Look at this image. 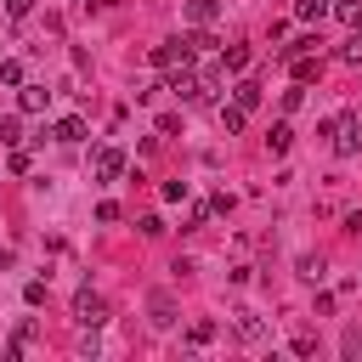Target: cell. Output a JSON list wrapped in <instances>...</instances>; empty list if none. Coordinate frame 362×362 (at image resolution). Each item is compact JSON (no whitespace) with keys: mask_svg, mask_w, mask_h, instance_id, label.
<instances>
[{"mask_svg":"<svg viewBox=\"0 0 362 362\" xmlns=\"http://www.w3.org/2000/svg\"><path fill=\"white\" fill-rule=\"evenodd\" d=\"M328 136H334V153H339V158H351V153L362 147V124H356V113H339V119L328 124Z\"/></svg>","mask_w":362,"mask_h":362,"instance_id":"obj_1","label":"cell"},{"mask_svg":"<svg viewBox=\"0 0 362 362\" xmlns=\"http://www.w3.org/2000/svg\"><path fill=\"white\" fill-rule=\"evenodd\" d=\"M74 322H79V328H102V322H107V300L90 294V288H79V294H74Z\"/></svg>","mask_w":362,"mask_h":362,"instance_id":"obj_2","label":"cell"},{"mask_svg":"<svg viewBox=\"0 0 362 362\" xmlns=\"http://www.w3.org/2000/svg\"><path fill=\"white\" fill-rule=\"evenodd\" d=\"M153 62L164 74H175V68H192V51H187V40H170V45H153Z\"/></svg>","mask_w":362,"mask_h":362,"instance_id":"obj_3","label":"cell"},{"mask_svg":"<svg viewBox=\"0 0 362 362\" xmlns=\"http://www.w3.org/2000/svg\"><path fill=\"white\" fill-rule=\"evenodd\" d=\"M90 164H96V181H119V175H124V153H119V147H96Z\"/></svg>","mask_w":362,"mask_h":362,"instance_id":"obj_4","label":"cell"},{"mask_svg":"<svg viewBox=\"0 0 362 362\" xmlns=\"http://www.w3.org/2000/svg\"><path fill=\"white\" fill-rule=\"evenodd\" d=\"M170 90H175L181 102H209V96H204V85H198V74H187V68H175V74H170Z\"/></svg>","mask_w":362,"mask_h":362,"instance_id":"obj_5","label":"cell"},{"mask_svg":"<svg viewBox=\"0 0 362 362\" xmlns=\"http://www.w3.org/2000/svg\"><path fill=\"white\" fill-rule=\"evenodd\" d=\"M17 90H23V96H17V107H23V113H45V102H51V90H45V85H17Z\"/></svg>","mask_w":362,"mask_h":362,"instance_id":"obj_6","label":"cell"},{"mask_svg":"<svg viewBox=\"0 0 362 362\" xmlns=\"http://www.w3.org/2000/svg\"><path fill=\"white\" fill-rule=\"evenodd\" d=\"M215 17H221V6H215V0H192V6H187V23H192V28H209Z\"/></svg>","mask_w":362,"mask_h":362,"instance_id":"obj_7","label":"cell"},{"mask_svg":"<svg viewBox=\"0 0 362 362\" xmlns=\"http://www.w3.org/2000/svg\"><path fill=\"white\" fill-rule=\"evenodd\" d=\"M51 136H57V141H68V147H74V141H85V119H79V113H68V119H57V130H51Z\"/></svg>","mask_w":362,"mask_h":362,"instance_id":"obj_8","label":"cell"},{"mask_svg":"<svg viewBox=\"0 0 362 362\" xmlns=\"http://www.w3.org/2000/svg\"><path fill=\"white\" fill-rule=\"evenodd\" d=\"M147 305H153V322H158V328H170V322H175V300H170V294H153Z\"/></svg>","mask_w":362,"mask_h":362,"instance_id":"obj_9","label":"cell"},{"mask_svg":"<svg viewBox=\"0 0 362 362\" xmlns=\"http://www.w3.org/2000/svg\"><path fill=\"white\" fill-rule=\"evenodd\" d=\"M328 11H334L328 0H294V17H305V23H322Z\"/></svg>","mask_w":362,"mask_h":362,"instance_id":"obj_10","label":"cell"},{"mask_svg":"<svg viewBox=\"0 0 362 362\" xmlns=\"http://www.w3.org/2000/svg\"><path fill=\"white\" fill-rule=\"evenodd\" d=\"M221 68H226V74H243V68H249V45H226Z\"/></svg>","mask_w":362,"mask_h":362,"instance_id":"obj_11","label":"cell"},{"mask_svg":"<svg viewBox=\"0 0 362 362\" xmlns=\"http://www.w3.org/2000/svg\"><path fill=\"white\" fill-rule=\"evenodd\" d=\"M243 124H249V113H243V107H221V130H226V136H238Z\"/></svg>","mask_w":362,"mask_h":362,"instance_id":"obj_12","label":"cell"},{"mask_svg":"<svg viewBox=\"0 0 362 362\" xmlns=\"http://www.w3.org/2000/svg\"><path fill=\"white\" fill-rule=\"evenodd\" d=\"M266 147H272V153H288V147H294V130H288V124H272Z\"/></svg>","mask_w":362,"mask_h":362,"instance_id":"obj_13","label":"cell"},{"mask_svg":"<svg viewBox=\"0 0 362 362\" xmlns=\"http://www.w3.org/2000/svg\"><path fill=\"white\" fill-rule=\"evenodd\" d=\"M238 107H243V113H249V107H260V85H255V79H243V85H238Z\"/></svg>","mask_w":362,"mask_h":362,"instance_id":"obj_14","label":"cell"},{"mask_svg":"<svg viewBox=\"0 0 362 362\" xmlns=\"http://www.w3.org/2000/svg\"><path fill=\"white\" fill-rule=\"evenodd\" d=\"M339 62H351V68H356V62H362V28H356V34H351V40H345V45H339Z\"/></svg>","mask_w":362,"mask_h":362,"instance_id":"obj_15","label":"cell"},{"mask_svg":"<svg viewBox=\"0 0 362 362\" xmlns=\"http://www.w3.org/2000/svg\"><path fill=\"white\" fill-rule=\"evenodd\" d=\"M238 334H243V339H260V334H266V322H260V317H249V311H243V317H238Z\"/></svg>","mask_w":362,"mask_h":362,"instance_id":"obj_16","label":"cell"},{"mask_svg":"<svg viewBox=\"0 0 362 362\" xmlns=\"http://www.w3.org/2000/svg\"><path fill=\"white\" fill-rule=\"evenodd\" d=\"M0 85H23V62H11V57H0Z\"/></svg>","mask_w":362,"mask_h":362,"instance_id":"obj_17","label":"cell"},{"mask_svg":"<svg viewBox=\"0 0 362 362\" xmlns=\"http://www.w3.org/2000/svg\"><path fill=\"white\" fill-rule=\"evenodd\" d=\"M0 141L17 147V141H23V119H0Z\"/></svg>","mask_w":362,"mask_h":362,"instance_id":"obj_18","label":"cell"},{"mask_svg":"<svg viewBox=\"0 0 362 362\" xmlns=\"http://www.w3.org/2000/svg\"><path fill=\"white\" fill-rule=\"evenodd\" d=\"M215 339V322H192V334H187V345H209Z\"/></svg>","mask_w":362,"mask_h":362,"instance_id":"obj_19","label":"cell"},{"mask_svg":"<svg viewBox=\"0 0 362 362\" xmlns=\"http://www.w3.org/2000/svg\"><path fill=\"white\" fill-rule=\"evenodd\" d=\"M209 45H215V40H209V34H204V28H198V34H187V51H192V57H204V51H209Z\"/></svg>","mask_w":362,"mask_h":362,"instance_id":"obj_20","label":"cell"},{"mask_svg":"<svg viewBox=\"0 0 362 362\" xmlns=\"http://www.w3.org/2000/svg\"><path fill=\"white\" fill-rule=\"evenodd\" d=\"M300 277H311V283H317V277H322V260H317V255H300Z\"/></svg>","mask_w":362,"mask_h":362,"instance_id":"obj_21","label":"cell"},{"mask_svg":"<svg viewBox=\"0 0 362 362\" xmlns=\"http://www.w3.org/2000/svg\"><path fill=\"white\" fill-rule=\"evenodd\" d=\"M34 334H40L34 317H23V322H17V345H34ZM17 345H11V351H17Z\"/></svg>","mask_w":362,"mask_h":362,"instance_id":"obj_22","label":"cell"},{"mask_svg":"<svg viewBox=\"0 0 362 362\" xmlns=\"http://www.w3.org/2000/svg\"><path fill=\"white\" fill-rule=\"evenodd\" d=\"M300 102H305V85H288V90H283V107H288V113H294V107H300Z\"/></svg>","mask_w":362,"mask_h":362,"instance_id":"obj_23","label":"cell"},{"mask_svg":"<svg viewBox=\"0 0 362 362\" xmlns=\"http://www.w3.org/2000/svg\"><path fill=\"white\" fill-rule=\"evenodd\" d=\"M187 198V181H164V204H181Z\"/></svg>","mask_w":362,"mask_h":362,"instance_id":"obj_24","label":"cell"},{"mask_svg":"<svg viewBox=\"0 0 362 362\" xmlns=\"http://www.w3.org/2000/svg\"><path fill=\"white\" fill-rule=\"evenodd\" d=\"M339 17H345L351 28H362V6H356V0H345V6H339Z\"/></svg>","mask_w":362,"mask_h":362,"instance_id":"obj_25","label":"cell"},{"mask_svg":"<svg viewBox=\"0 0 362 362\" xmlns=\"http://www.w3.org/2000/svg\"><path fill=\"white\" fill-rule=\"evenodd\" d=\"M6 11H11V17H28V11H34V0H6Z\"/></svg>","mask_w":362,"mask_h":362,"instance_id":"obj_26","label":"cell"}]
</instances>
